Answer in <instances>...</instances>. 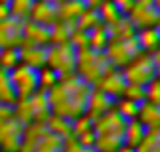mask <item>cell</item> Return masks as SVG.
<instances>
[{"label":"cell","instance_id":"b9f144b4","mask_svg":"<svg viewBox=\"0 0 160 152\" xmlns=\"http://www.w3.org/2000/svg\"><path fill=\"white\" fill-rule=\"evenodd\" d=\"M10 115H12V107H6V105L0 103V120L6 119V117H10Z\"/></svg>","mask_w":160,"mask_h":152},{"label":"cell","instance_id":"4fadbf2b","mask_svg":"<svg viewBox=\"0 0 160 152\" xmlns=\"http://www.w3.org/2000/svg\"><path fill=\"white\" fill-rule=\"evenodd\" d=\"M18 57H20V63L28 65V67L42 69L48 59V46H36L30 42H22L18 46Z\"/></svg>","mask_w":160,"mask_h":152},{"label":"cell","instance_id":"8d00e7d4","mask_svg":"<svg viewBox=\"0 0 160 152\" xmlns=\"http://www.w3.org/2000/svg\"><path fill=\"white\" fill-rule=\"evenodd\" d=\"M61 152H97V150L93 146H83V144H79L73 136H69V138H65V140H63Z\"/></svg>","mask_w":160,"mask_h":152},{"label":"cell","instance_id":"f1b7e54d","mask_svg":"<svg viewBox=\"0 0 160 152\" xmlns=\"http://www.w3.org/2000/svg\"><path fill=\"white\" fill-rule=\"evenodd\" d=\"M34 2H36V0H10V2H8L10 16L16 18V20L26 22L30 18V12H32Z\"/></svg>","mask_w":160,"mask_h":152},{"label":"cell","instance_id":"7bdbcfd3","mask_svg":"<svg viewBox=\"0 0 160 152\" xmlns=\"http://www.w3.org/2000/svg\"><path fill=\"white\" fill-rule=\"evenodd\" d=\"M117 152H137V150H134L132 146H127V144H122V146L117 150Z\"/></svg>","mask_w":160,"mask_h":152},{"label":"cell","instance_id":"74e56055","mask_svg":"<svg viewBox=\"0 0 160 152\" xmlns=\"http://www.w3.org/2000/svg\"><path fill=\"white\" fill-rule=\"evenodd\" d=\"M117 8H119L122 14H128V10L132 8V4H134V0H111Z\"/></svg>","mask_w":160,"mask_h":152},{"label":"cell","instance_id":"d6986e66","mask_svg":"<svg viewBox=\"0 0 160 152\" xmlns=\"http://www.w3.org/2000/svg\"><path fill=\"white\" fill-rule=\"evenodd\" d=\"M146 126L140 123V120L132 119V120H127L125 125V132H122V144H127V146H132L137 148L140 142H142V138L146 136Z\"/></svg>","mask_w":160,"mask_h":152},{"label":"cell","instance_id":"6da1fadb","mask_svg":"<svg viewBox=\"0 0 160 152\" xmlns=\"http://www.w3.org/2000/svg\"><path fill=\"white\" fill-rule=\"evenodd\" d=\"M91 89L93 87L75 73L61 75L58 83L46 91L52 115H59V117H65L69 120L85 115Z\"/></svg>","mask_w":160,"mask_h":152},{"label":"cell","instance_id":"30bf717a","mask_svg":"<svg viewBox=\"0 0 160 152\" xmlns=\"http://www.w3.org/2000/svg\"><path fill=\"white\" fill-rule=\"evenodd\" d=\"M125 125H127V120L122 119L115 109H111L109 113L93 119V130H95V135L122 136V132H125Z\"/></svg>","mask_w":160,"mask_h":152},{"label":"cell","instance_id":"603a6c76","mask_svg":"<svg viewBox=\"0 0 160 152\" xmlns=\"http://www.w3.org/2000/svg\"><path fill=\"white\" fill-rule=\"evenodd\" d=\"M12 117L16 120H20L22 125H30L36 120V113H34V107H32V101L28 99H18L14 105H12Z\"/></svg>","mask_w":160,"mask_h":152},{"label":"cell","instance_id":"ffe728a7","mask_svg":"<svg viewBox=\"0 0 160 152\" xmlns=\"http://www.w3.org/2000/svg\"><path fill=\"white\" fill-rule=\"evenodd\" d=\"M103 26H105V24H103ZM105 28L109 32V40H125V38H132V36L137 34V28L131 24V20L127 18V14L121 16L117 22L109 24V26H105Z\"/></svg>","mask_w":160,"mask_h":152},{"label":"cell","instance_id":"9a60e30c","mask_svg":"<svg viewBox=\"0 0 160 152\" xmlns=\"http://www.w3.org/2000/svg\"><path fill=\"white\" fill-rule=\"evenodd\" d=\"M115 101L111 99L109 95H105L103 91H99L97 87L91 89V95H89V101H87V111H85V115H87L89 119H97L101 117V115L109 113L111 109H113Z\"/></svg>","mask_w":160,"mask_h":152},{"label":"cell","instance_id":"8fae6325","mask_svg":"<svg viewBox=\"0 0 160 152\" xmlns=\"http://www.w3.org/2000/svg\"><path fill=\"white\" fill-rule=\"evenodd\" d=\"M24 42V22L16 18L0 22V50L6 47H18Z\"/></svg>","mask_w":160,"mask_h":152},{"label":"cell","instance_id":"52a82bcc","mask_svg":"<svg viewBox=\"0 0 160 152\" xmlns=\"http://www.w3.org/2000/svg\"><path fill=\"white\" fill-rule=\"evenodd\" d=\"M8 75H10L12 87H14L18 99H28V97H32L34 93L40 91L38 69H32L24 63H18Z\"/></svg>","mask_w":160,"mask_h":152},{"label":"cell","instance_id":"7a4b0ae2","mask_svg":"<svg viewBox=\"0 0 160 152\" xmlns=\"http://www.w3.org/2000/svg\"><path fill=\"white\" fill-rule=\"evenodd\" d=\"M63 140L55 136L46 123H30L24 129V138L18 152H61Z\"/></svg>","mask_w":160,"mask_h":152},{"label":"cell","instance_id":"d4e9b609","mask_svg":"<svg viewBox=\"0 0 160 152\" xmlns=\"http://www.w3.org/2000/svg\"><path fill=\"white\" fill-rule=\"evenodd\" d=\"M16 101H18V95H16L14 87H12L10 75L0 69V103L6 107H12Z\"/></svg>","mask_w":160,"mask_h":152},{"label":"cell","instance_id":"44dd1931","mask_svg":"<svg viewBox=\"0 0 160 152\" xmlns=\"http://www.w3.org/2000/svg\"><path fill=\"white\" fill-rule=\"evenodd\" d=\"M46 126L55 136H59L61 140L73 136V120L65 119V117H59V115H50V119L46 120Z\"/></svg>","mask_w":160,"mask_h":152},{"label":"cell","instance_id":"4316f807","mask_svg":"<svg viewBox=\"0 0 160 152\" xmlns=\"http://www.w3.org/2000/svg\"><path fill=\"white\" fill-rule=\"evenodd\" d=\"M138 105L140 103H137V101H131V99H127V97H121V99L115 101L113 109L125 120H132V119H137V115H138Z\"/></svg>","mask_w":160,"mask_h":152},{"label":"cell","instance_id":"83f0119b","mask_svg":"<svg viewBox=\"0 0 160 152\" xmlns=\"http://www.w3.org/2000/svg\"><path fill=\"white\" fill-rule=\"evenodd\" d=\"M109 44V32L107 28L103 26V24H99L97 28H93L89 32V47L91 50H97V51H105V47Z\"/></svg>","mask_w":160,"mask_h":152},{"label":"cell","instance_id":"f546056e","mask_svg":"<svg viewBox=\"0 0 160 152\" xmlns=\"http://www.w3.org/2000/svg\"><path fill=\"white\" fill-rule=\"evenodd\" d=\"M97 12H99V18H101V24H105V26H109V24L117 22L121 16H125L122 12L117 8V6L111 2V0H103V4L97 8Z\"/></svg>","mask_w":160,"mask_h":152},{"label":"cell","instance_id":"f6af8a7d","mask_svg":"<svg viewBox=\"0 0 160 152\" xmlns=\"http://www.w3.org/2000/svg\"><path fill=\"white\" fill-rule=\"evenodd\" d=\"M156 30L160 32V18H158V22H156Z\"/></svg>","mask_w":160,"mask_h":152},{"label":"cell","instance_id":"ee69618b","mask_svg":"<svg viewBox=\"0 0 160 152\" xmlns=\"http://www.w3.org/2000/svg\"><path fill=\"white\" fill-rule=\"evenodd\" d=\"M152 2H154V6H156V8L160 10V0H152Z\"/></svg>","mask_w":160,"mask_h":152},{"label":"cell","instance_id":"7402d4cb","mask_svg":"<svg viewBox=\"0 0 160 152\" xmlns=\"http://www.w3.org/2000/svg\"><path fill=\"white\" fill-rule=\"evenodd\" d=\"M85 10V4L81 0H61L58 2V12H59V20L73 24L79 18V14Z\"/></svg>","mask_w":160,"mask_h":152},{"label":"cell","instance_id":"8992f818","mask_svg":"<svg viewBox=\"0 0 160 152\" xmlns=\"http://www.w3.org/2000/svg\"><path fill=\"white\" fill-rule=\"evenodd\" d=\"M138 53L140 50H138L134 36L132 38H125V40H109V44L105 47V57L109 59L111 67H115V69H122Z\"/></svg>","mask_w":160,"mask_h":152},{"label":"cell","instance_id":"5b68a950","mask_svg":"<svg viewBox=\"0 0 160 152\" xmlns=\"http://www.w3.org/2000/svg\"><path fill=\"white\" fill-rule=\"evenodd\" d=\"M77 50L71 44H50L48 46V59L46 65L53 69L59 77L75 73Z\"/></svg>","mask_w":160,"mask_h":152},{"label":"cell","instance_id":"e0dca14e","mask_svg":"<svg viewBox=\"0 0 160 152\" xmlns=\"http://www.w3.org/2000/svg\"><path fill=\"white\" fill-rule=\"evenodd\" d=\"M134 38H137L138 50L144 51V53H154L158 47H160V32L156 30V26L137 30Z\"/></svg>","mask_w":160,"mask_h":152},{"label":"cell","instance_id":"2e32d148","mask_svg":"<svg viewBox=\"0 0 160 152\" xmlns=\"http://www.w3.org/2000/svg\"><path fill=\"white\" fill-rule=\"evenodd\" d=\"M24 42H30V44H36V46H50L52 32L48 26L26 20L24 22Z\"/></svg>","mask_w":160,"mask_h":152},{"label":"cell","instance_id":"60d3db41","mask_svg":"<svg viewBox=\"0 0 160 152\" xmlns=\"http://www.w3.org/2000/svg\"><path fill=\"white\" fill-rule=\"evenodd\" d=\"M81 2L85 4V8H93V10H97V8L103 4V0H81Z\"/></svg>","mask_w":160,"mask_h":152},{"label":"cell","instance_id":"cb8c5ba5","mask_svg":"<svg viewBox=\"0 0 160 152\" xmlns=\"http://www.w3.org/2000/svg\"><path fill=\"white\" fill-rule=\"evenodd\" d=\"M101 24V18H99V12L93 10V8H85L79 18L73 22V28L77 30H83V32H91L93 28H97Z\"/></svg>","mask_w":160,"mask_h":152},{"label":"cell","instance_id":"7dc6e473","mask_svg":"<svg viewBox=\"0 0 160 152\" xmlns=\"http://www.w3.org/2000/svg\"><path fill=\"white\" fill-rule=\"evenodd\" d=\"M0 152H6V150H0Z\"/></svg>","mask_w":160,"mask_h":152},{"label":"cell","instance_id":"9c48e42d","mask_svg":"<svg viewBox=\"0 0 160 152\" xmlns=\"http://www.w3.org/2000/svg\"><path fill=\"white\" fill-rule=\"evenodd\" d=\"M24 129H26V125L16 120L12 115L0 120V150L18 152L24 138Z\"/></svg>","mask_w":160,"mask_h":152},{"label":"cell","instance_id":"ba28073f","mask_svg":"<svg viewBox=\"0 0 160 152\" xmlns=\"http://www.w3.org/2000/svg\"><path fill=\"white\" fill-rule=\"evenodd\" d=\"M127 18L131 20V24L137 30L152 28V26H156V22L160 18V10L154 6L152 0H134V4L128 10Z\"/></svg>","mask_w":160,"mask_h":152},{"label":"cell","instance_id":"f35d334b","mask_svg":"<svg viewBox=\"0 0 160 152\" xmlns=\"http://www.w3.org/2000/svg\"><path fill=\"white\" fill-rule=\"evenodd\" d=\"M150 56H152V61H154V67H156V75L160 77V47L154 53H150Z\"/></svg>","mask_w":160,"mask_h":152},{"label":"cell","instance_id":"836d02e7","mask_svg":"<svg viewBox=\"0 0 160 152\" xmlns=\"http://www.w3.org/2000/svg\"><path fill=\"white\" fill-rule=\"evenodd\" d=\"M144 101L160 105V77H154L150 83L144 85Z\"/></svg>","mask_w":160,"mask_h":152},{"label":"cell","instance_id":"7c38bea8","mask_svg":"<svg viewBox=\"0 0 160 152\" xmlns=\"http://www.w3.org/2000/svg\"><path fill=\"white\" fill-rule=\"evenodd\" d=\"M95 87L99 91H103L105 95H109L113 101H117V99L122 97V91H125V87H127V79H125V75H122L121 69L111 67L107 73L99 79V83H97Z\"/></svg>","mask_w":160,"mask_h":152},{"label":"cell","instance_id":"277c9868","mask_svg":"<svg viewBox=\"0 0 160 152\" xmlns=\"http://www.w3.org/2000/svg\"><path fill=\"white\" fill-rule=\"evenodd\" d=\"M121 71H122V75H125L127 83L140 85V87H144V85L150 83L154 77H158L154 61H152V56L150 53H144V51H140L138 56H134Z\"/></svg>","mask_w":160,"mask_h":152},{"label":"cell","instance_id":"d6a6232c","mask_svg":"<svg viewBox=\"0 0 160 152\" xmlns=\"http://www.w3.org/2000/svg\"><path fill=\"white\" fill-rule=\"evenodd\" d=\"M58 79H59V75L55 73L53 69H50L48 65H44L42 69H38V81H40V89L42 91L52 89L53 85L58 83Z\"/></svg>","mask_w":160,"mask_h":152},{"label":"cell","instance_id":"ab89813d","mask_svg":"<svg viewBox=\"0 0 160 152\" xmlns=\"http://www.w3.org/2000/svg\"><path fill=\"white\" fill-rule=\"evenodd\" d=\"M8 18H10L8 4H0V22H2V20H8Z\"/></svg>","mask_w":160,"mask_h":152},{"label":"cell","instance_id":"d590c367","mask_svg":"<svg viewBox=\"0 0 160 152\" xmlns=\"http://www.w3.org/2000/svg\"><path fill=\"white\" fill-rule=\"evenodd\" d=\"M122 97H127V99H131V101H137V103H142L144 101V87L127 83L125 91H122Z\"/></svg>","mask_w":160,"mask_h":152},{"label":"cell","instance_id":"5bb4252c","mask_svg":"<svg viewBox=\"0 0 160 152\" xmlns=\"http://www.w3.org/2000/svg\"><path fill=\"white\" fill-rule=\"evenodd\" d=\"M28 20L38 22L42 26L52 28L55 22H59V12H58V2L55 0H36L32 6Z\"/></svg>","mask_w":160,"mask_h":152},{"label":"cell","instance_id":"4dcf8cb0","mask_svg":"<svg viewBox=\"0 0 160 152\" xmlns=\"http://www.w3.org/2000/svg\"><path fill=\"white\" fill-rule=\"evenodd\" d=\"M137 152H160V129H152L146 132V136L142 138V142L138 144Z\"/></svg>","mask_w":160,"mask_h":152},{"label":"cell","instance_id":"ac0fdd59","mask_svg":"<svg viewBox=\"0 0 160 152\" xmlns=\"http://www.w3.org/2000/svg\"><path fill=\"white\" fill-rule=\"evenodd\" d=\"M137 120H140V123L146 126V130L160 129V105H154V103H148V101H142L138 105Z\"/></svg>","mask_w":160,"mask_h":152},{"label":"cell","instance_id":"1f68e13d","mask_svg":"<svg viewBox=\"0 0 160 152\" xmlns=\"http://www.w3.org/2000/svg\"><path fill=\"white\" fill-rule=\"evenodd\" d=\"M18 63H20L18 47H6V50H0V69H2V71L10 73Z\"/></svg>","mask_w":160,"mask_h":152},{"label":"cell","instance_id":"e575fe53","mask_svg":"<svg viewBox=\"0 0 160 152\" xmlns=\"http://www.w3.org/2000/svg\"><path fill=\"white\" fill-rule=\"evenodd\" d=\"M91 129H93V119H89L87 115H81V117L73 119V136H79Z\"/></svg>","mask_w":160,"mask_h":152},{"label":"cell","instance_id":"484cf974","mask_svg":"<svg viewBox=\"0 0 160 152\" xmlns=\"http://www.w3.org/2000/svg\"><path fill=\"white\" fill-rule=\"evenodd\" d=\"M50 32H52V42L50 44H69V38H71V32H73V24L59 20L50 28Z\"/></svg>","mask_w":160,"mask_h":152},{"label":"cell","instance_id":"3957f363","mask_svg":"<svg viewBox=\"0 0 160 152\" xmlns=\"http://www.w3.org/2000/svg\"><path fill=\"white\" fill-rule=\"evenodd\" d=\"M111 69L109 59L105 57V51H97L91 47H81L77 50V61H75V75L81 77L85 83L95 87L99 79Z\"/></svg>","mask_w":160,"mask_h":152},{"label":"cell","instance_id":"bcb514c9","mask_svg":"<svg viewBox=\"0 0 160 152\" xmlns=\"http://www.w3.org/2000/svg\"><path fill=\"white\" fill-rule=\"evenodd\" d=\"M10 2V0H0V4H8Z\"/></svg>","mask_w":160,"mask_h":152}]
</instances>
